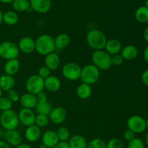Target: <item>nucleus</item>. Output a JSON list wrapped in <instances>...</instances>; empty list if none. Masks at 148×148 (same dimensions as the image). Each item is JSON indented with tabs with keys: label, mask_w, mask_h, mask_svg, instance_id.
Here are the masks:
<instances>
[{
	"label": "nucleus",
	"mask_w": 148,
	"mask_h": 148,
	"mask_svg": "<svg viewBox=\"0 0 148 148\" xmlns=\"http://www.w3.org/2000/svg\"><path fill=\"white\" fill-rule=\"evenodd\" d=\"M35 51L41 56H46L49 53L54 52L55 47L54 38L49 34H42L35 40Z\"/></svg>",
	"instance_id": "f257e3e1"
},
{
	"label": "nucleus",
	"mask_w": 148,
	"mask_h": 148,
	"mask_svg": "<svg viewBox=\"0 0 148 148\" xmlns=\"http://www.w3.org/2000/svg\"><path fill=\"white\" fill-rule=\"evenodd\" d=\"M106 35L101 30L92 29L88 33L86 41L88 46L95 51L103 50L107 41Z\"/></svg>",
	"instance_id": "f03ea898"
},
{
	"label": "nucleus",
	"mask_w": 148,
	"mask_h": 148,
	"mask_svg": "<svg viewBox=\"0 0 148 148\" xmlns=\"http://www.w3.org/2000/svg\"><path fill=\"white\" fill-rule=\"evenodd\" d=\"M92 64L95 65L99 70H108L113 66L111 56L105 50L95 51L92 54Z\"/></svg>",
	"instance_id": "7ed1b4c3"
},
{
	"label": "nucleus",
	"mask_w": 148,
	"mask_h": 148,
	"mask_svg": "<svg viewBox=\"0 0 148 148\" xmlns=\"http://www.w3.org/2000/svg\"><path fill=\"white\" fill-rule=\"evenodd\" d=\"M100 70L92 64H87L81 69L80 79L83 83L93 85L96 83L100 78Z\"/></svg>",
	"instance_id": "20e7f679"
},
{
	"label": "nucleus",
	"mask_w": 148,
	"mask_h": 148,
	"mask_svg": "<svg viewBox=\"0 0 148 148\" xmlns=\"http://www.w3.org/2000/svg\"><path fill=\"white\" fill-rule=\"evenodd\" d=\"M0 124L6 131L16 130L20 124L18 114L12 109L2 111L0 115Z\"/></svg>",
	"instance_id": "39448f33"
},
{
	"label": "nucleus",
	"mask_w": 148,
	"mask_h": 148,
	"mask_svg": "<svg viewBox=\"0 0 148 148\" xmlns=\"http://www.w3.org/2000/svg\"><path fill=\"white\" fill-rule=\"evenodd\" d=\"M20 50L15 43L12 41H3L0 43V57L6 60L17 59Z\"/></svg>",
	"instance_id": "423d86ee"
},
{
	"label": "nucleus",
	"mask_w": 148,
	"mask_h": 148,
	"mask_svg": "<svg viewBox=\"0 0 148 148\" xmlns=\"http://www.w3.org/2000/svg\"><path fill=\"white\" fill-rule=\"evenodd\" d=\"M25 88L27 92L36 95L45 89L44 79L40 77L38 75H31L26 81Z\"/></svg>",
	"instance_id": "0eeeda50"
},
{
	"label": "nucleus",
	"mask_w": 148,
	"mask_h": 148,
	"mask_svg": "<svg viewBox=\"0 0 148 148\" xmlns=\"http://www.w3.org/2000/svg\"><path fill=\"white\" fill-rule=\"evenodd\" d=\"M82 67L75 62H69L64 65L62 72L64 78L69 81H77L80 79Z\"/></svg>",
	"instance_id": "6e6552de"
},
{
	"label": "nucleus",
	"mask_w": 148,
	"mask_h": 148,
	"mask_svg": "<svg viewBox=\"0 0 148 148\" xmlns=\"http://www.w3.org/2000/svg\"><path fill=\"white\" fill-rule=\"evenodd\" d=\"M128 130L134 134H140L145 131V119L138 115H133L128 119L127 121Z\"/></svg>",
	"instance_id": "1a4fd4ad"
},
{
	"label": "nucleus",
	"mask_w": 148,
	"mask_h": 148,
	"mask_svg": "<svg viewBox=\"0 0 148 148\" xmlns=\"http://www.w3.org/2000/svg\"><path fill=\"white\" fill-rule=\"evenodd\" d=\"M18 118L20 123L27 127L35 124L36 114L33 109L22 108L18 113Z\"/></svg>",
	"instance_id": "9d476101"
},
{
	"label": "nucleus",
	"mask_w": 148,
	"mask_h": 148,
	"mask_svg": "<svg viewBox=\"0 0 148 148\" xmlns=\"http://www.w3.org/2000/svg\"><path fill=\"white\" fill-rule=\"evenodd\" d=\"M30 8L41 14L47 13L51 8V0H30Z\"/></svg>",
	"instance_id": "9b49d317"
},
{
	"label": "nucleus",
	"mask_w": 148,
	"mask_h": 148,
	"mask_svg": "<svg viewBox=\"0 0 148 148\" xmlns=\"http://www.w3.org/2000/svg\"><path fill=\"white\" fill-rule=\"evenodd\" d=\"M67 112L63 107H56L52 109L49 114V120L54 124H61L66 120Z\"/></svg>",
	"instance_id": "f8f14e48"
},
{
	"label": "nucleus",
	"mask_w": 148,
	"mask_h": 148,
	"mask_svg": "<svg viewBox=\"0 0 148 148\" xmlns=\"http://www.w3.org/2000/svg\"><path fill=\"white\" fill-rule=\"evenodd\" d=\"M17 46L19 48L20 51L23 53L29 54L33 53L35 51L36 45H35V40H33L31 37L25 36L23 37L19 40Z\"/></svg>",
	"instance_id": "ddd939ff"
},
{
	"label": "nucleus",
	"mask_w": 148,
	"mask_h": 148,
	"mask_svg": "<svg viewBox=\"0 0 148 148\" xmlns=\"http://www.w3.org/2000/svg\"><path fill=\"white\" fill-rule=\"evenodd\" d=\"M5 142L10 147H16L22 143V137L16 130H7L4 132Z\"/></svg>",
	"instance_id": "4468645a"
},
{
	"label": "nucleus",
	"mask_w": 148,
	"mask_h": 148,
	"mask_svg": "<svg viewBox=\"0 0 148 148\" xmlns=\"http://www.w3.org/2000/svg\"><path fill=\"white\" fill-rule=\"evenodd\" d=\"M42 144L49 148L54 147L59 142L56 132L54 130H47L43 133L41 137Z\"/></svg>",
	"instance_id": "2eb2a0df"
},
{
	"label": "nucleus",
	"mask_w": 148,
	"mask_h": 148,
	"mask_svg": "<svg viewBox=\"0 0 148 148\" xmlns=\"http://www.w3.org/2000/svg\"><path fill=\"white\" fill-rule=\"evenodd\" d=\"M41 136V130L40 127L36 124L27 127L25 131V137L29 143H36Z\"/></svg>",
	"instance_id": "dca6fc26"
},
{
	"label": "nucleus",
	"mask_w": 148,
	"mask_h": 148,
	"mask_svg": "<svg viewBox=\"0 0 148 148\" xmlns=\"http://www.w3.org/2000/svg\"><path fill=\"white\" fill-rule=\"evenodd\" d=\"M104 49L108 54L113 56V55L121 53V51L122 49V45L118 39L111 38L107 40Z\"/></svg>",
	"instance_id": "f3484780"
},
{
	"label": "nucleus",
	"mask_w": 148,
	"mask_h": 148,
	"mask_svg": "<svg viewBox=\"0 0 148 148\" xmlns=\"http://www.w3.org/2000/svg\"><path fill=\"white\" fill-rule=\"evenodd\" d=\"M19 101L23 108H28V109L35 108L38 103L36 95L30 92L23 94L22 96H20Z\"/></svg>",
	"instance_id": "a211bd4d"
},
{
	"label": "nucleus",
	"mask_w": 148,
	"mask_h": 148,
	"mask_svg": "<svg viewBox=\"0 0 148 148\" xmlns=\"http://www.w3.org/2000/svg\"><path fill=\"white\" fill-rule=\"evenodd\" d=\"M45 66L51 71H55L60 66V57L55 52L45 56Z\"/></svg>",
	"instance_id": "6ab92c4d"
},
{
	"label": "nucleus",
	"mask_w": 148,
	"mask_h": 148,
	"mask_svg": "<svg viewBox=\"0 0 148 148\" xmlns=\"http://www.w3.org/2000/svg\"><path fill=\"white\" fill-rule=\"evenodd\" d=\"M62 86V82L57 77L50 75L44 79V88L50 92H56Z\"/></svg>",
	"instance_id": "aec40b11"
},
{
	"label": "nucleus",
	"mask_w": 148,
	"mask_h": 148,
	"mask_svg": "<svg viewBox=\"0 0 148 148\" xmlns=\"http://www.w3.org/2000/svg\"><path fill=\"white\" fill-rule=\"evenodd\" d=\"M20 67V61L17 59H10L6 62L4 66V70L6 75L14 76L18 72Z\"/></svg>",
	"instance_id": "412c9836"
},
{
	"label": "nucleus",
	"mask_w": 148,
	"mask_h": 148,
	"mask_svg": "<svg viewBox=\"0 0 148 148\" xmlns=\"http://www.w3.org/2000/svg\"><path fill=\"white\" fill-rule=\"evenodd\" d=\"M120 54L121 55L124 60H133L138 55V49L134 45H127L122 48Z\"/></svg>",
	"instance_id": "4be33fe9"
},
{
	"label": "nucleus",
	"mask_w": 148,
	"mask_h": 148,
	"mask_svg": "<svg viewBox=\"0 0 148 148\" xmlns=\"http://www.w3.org/2000/svg\"><path fill=\"white\" fill-rule=\"evenodd\" d=\"M69 148H87L88 143L85 137L80 134H75L68 140Z\"/></svg>",
	"instance_id": "5701e85b"
},
{
	"label": "nucleus",
	"mask_w": 148,
	"mask_h": 148,
	"mask_svg": "<svg viewBox=\"0 0 148 148\" xmlns=\"http://www.w3.org/2000/svg\"><path fill=\"white\" fill-rule=\"evenodd\" d=\"M15 85V79L14 77L8 75H3L0 77V88L3 91L8 92L12 90Z\"/></svg>",
	"instance_id": "b1692460"
},
{
	"label": "nucleus",
	"mask_w": 148,
	"mask_h": 148,
	"mask_svg": "<svg viewBox=\"0 0 148 148\" xmlns=\"http://www.w3.org/2000/svg\"><path fill=\"white\" fill-rule=\"evenodd\" d=\"M70 37L66 33H60L54 38L55 47L59 50H63L70 44Z\"/></svg>",
	"instance_id": "393cba45"
},
{
	"label": "nucleus",
	"mask_w": 148,
	"mask_h": 148,
	"mask_svg": "<svg viewBox=\"0 0 148 148\" xmlns=\"http://www.w3.org/2000/svg\"><path fill=\"white\" fill-rule=\"evenodd\" d=\"M77 95L82 100H86L90 97L92 94V88L91 85L82 82L77 86L76 90Z\"/></svg>",
	"instance_id": "a878e982"
},
{
	"label": "nucleus",
	"mask_w": 148,
	"mask_h": 148,
	"mask_svg": "<svg viewBox=\"0 0 148 148\" xmlns=\"http://www.w3.org/2000/svg\"><path fill=\"white\" fill-rule=\"evenodd\" d=\"M19 20L18 14L16 12L9 10L3 13V22L7 25H14Z\"/></svg>",
	"instance_id": "bb28decb"
},
{
	"label": "nucleus",
	"mask_w": 148,
	"mask_h": 148,
	"mask_svg": "<svg viewBox=\"0 0 148 148\" xmlns=\"http://www.w3.org/2000/svg\"><path fill=\"white\" fill-rule=\"evenodd\" d=\"M12 6L16 12H23L27 11L30 8V1L29 0H14L12 3Z\"/></svg>",
	"instance_id": "cd10ccee"
},
{
	"label": "nucleus",
	"mask_w": 148,
	"mask_h": 148,
	"mask_svg": "<svg viewBox=\"0 0 148 148\" xmlns=\"http://www.w3.org/2000/svg\"><path fill=\"white\" fill-rule=\"evenodd\" d=\"M52 106L49 101H46L45 103H38L36 105L35 110L37 114H41V115L49 116L51 112Z\"/></svg>",
	"instance_id": "c85d7f7f"
},
{
	"label": "nucleus",
	"mask_w": 148,
	"mask_h": 148,
	"mask_svg": "<svg viewBox=\"0 0 148 148\" xmlns=\"http://www.w3.org/2000/svg\"><path fill=\"white\" fill-rule=\"evenodd\" d=\"M135 18L139 23H146L148 22V8L145 6L138 7L135 12Z\"/></svg>",
	"instance_id": "c756f323"
},
{
	"label": "nucleus",
	"mask_w": 148,
	"mask_h": 148,
	"mask_svg": "<svg viewBox=\"0 0 148 148\" xmlns=\"http://www.w3.org/2000/svg\"><path fill=\"white\" fill-rule=\"evenodd\" d=\"M59 142H68L70 138V132L66 127H61L56 131Z\"/></svg>",
	"instance_id": "7c9ffc66"
},
{
	"label": "nucleus",
	"mask_w": 148,
	"mask_h": 148,
	"mask_svg": "<svg viewBox=\"0 0 148 148\" xmlns=\"http://www.w3.org/2000/svg\"><path fill=\"white\" fill-rule=\"evenodd\" d=\"M49 116L41 115V114H37L36 115V119H35V124L38 127H45L49 124Z\"/></svg>",
	"instance_id": "2f4dec72"
},
{
	"label": "nucleus",
	"mask_w": 148,
	"mask_h": 148,
	"mask_svg": "<svg viewBox=\"0 0 148 148\" xmlns=\"http://www.w3.org/2000/svg\"><path fill=\"white\" fill-rule=\"evenodd\" d=\"M87 148H106V143L101 138H95L88 143Z\"/></svg>",
	"instance_id": "473e14b6"
},
{
	"label": "nucleus",
	"mask_w": 148,
	"mask_h": 148,
	"mask_svg": "<svg viewBox=\"0 0 148 148\" xmlns=\"http://www.w3.org/2000/svg\"><path fill=\"white\" fill-rule=\"evenodd\" d=\"M13 103L7 97L0 98V111H5L12 109Z\"/></svg>",
	"instance_id": "72a5a7b5"
},
{
	"label": "nucleus",
	"mask_w": 148,
	"mask_h": 148,
	"mask_svg": "<svg viewBox=\"0 0 148 148\" xmlns=\"http://www.w3.org/2000/svg\"><path fill=\"white\" fill-rule=\"evenodd\" d=\"M106 148H124V143L120 139L112 138L106 143Z\"/></svg>",
	"instance_id": "f704fd0d"
},
{
	"label": "nucleus",
	"mask_w": 148,
	"mask_h": 148,
	"mask_svg": "<svg viewBox=\"0 0 148 148\" xmlns=\"http://www.w3.org/2000/svg\"><path fill=\"white\" fill-rule=\"evenodd\" d=\"M127 148H145V145L143 140L134 137L132 140L129 142Z\"/></svg>",
	"instance_id": "c9c22d12"
},
{
	"label": "nucleus",
	"mask_w": 148,
	"mask_h": 148,
	"mask_svg": "<svg viewBox=\"0 0 148 148\" xmlns=\"http://www.w3.org/2000/svg\"><path fill=\"white\" fill-rule=\"evenodd\" d=\"M7 98L10 100L12 103H16L20 101V96L19 95L18 92L14 89L10 90V91L7 92Z\"/></svg>",
	"instance_id": "e433bc0d"
},
{
	"label": "nucleus",
	"mask_w": 148,
	"mask_h": 148,
	"mask_svg": "<svg viewBox=\"0 0 148 148\" xmlns=\"http://www.w3.org/2000/svg\"><path fill=\"white\" fill-rule=\"evenodd\" d=\"M51 72V71L44 65V66H42L41 67H40V69H38V75L40 77L43 78V79H45L46 78H47L48 77L50 76Z\"/></svg>",
	"instance_id": "4c0bfd02"
},
{
	"label": "nucleus",
	"mask_w": 148,
	"mask_h": 148,
	"mask_svg": "<svg viewBox=\"0 0 148 148\" xmlns=\"http://www.w3.org/2000/svg\"><path fill=\"white\" fill-rule=\"evenodd\" d=\"M124 61V59L120 53L111 56V62L114 66H119V65L122 64Z\"/></svg>",
	"instance_id": "58836bf2"
},
{
	"label": "nucleus",
	"mask_w": 148,
	"mask_h": 148,
	"mask_svg": "<svg viewBox=\"0 0 148 148\" xmlns=\"http://www.w3.org/2000/svg\"><path fill=\"white\" fill-rule=\"evenodd\" d=\"M36 98H37L38 103H45L48 101V95L45 92L42 91V92H39L38 94L36 95Z\"/></svg>",
	"instance_id": "ea45409f"
},
{
	"label": "nucleus",
	"mask_w": 148,
	"mask_h": 148,
	"mask_svg": "<svg viewBox=\"0 0 148 148\" xmlns=\"http://www.w3.org/2000/svg\"><path fill=\"white\" fill-rule=\"evenodd\" d=\"M134 137H135V134H134L133 132H132L131 130H127L124 132V139L125 140H127V141H131V140H132Z\"/></svg>",
	"instance_id": "a19ab883"
},
{
	"label": "nucleus",
	"mask_w": 148,
	"mask_h": 148,
	"mask_svg": "<svg viewBox=\"0 0 148 148\" xmlns=\"http://www.w3.org/2000/svg\"><path fill=\"white\" fill-rule=\"evenodd\" d=\"M141 79L144 85H145L146 86H148V69L144 71L143 73L142 74Z\"/></svg>",
	"instance_id": "79ce46f5"
},
{
	"label": "nucleus",
	"mask_w": 148,
	"mask_h": 148,
	"mask_svg": "<svg viewBox=\"0 0 148 148\" xmlns=\"http://www.w3.org/2000/svg\"><path fill=\"white\" fill-rule=\"evenodd\" d=\"M52 148H69L67 142H59L56 145Z\"/></svg>",
	"instance_id": "37998d69"
},
{
	"label": "nucleus",
	"mask_w": 148,
	"mask_h": 148,
	"mask_svg": "<svg viewBox=\"0 0 148 148\" xmlns=\"http://www.w3.org/2000/svg\"><path fill=\"white\" fill-rule=\"evenodd\" d=\"M143 58H144L145 61L148 63V46L145 49L144 51H143Z\"/></svg>",
	"instance_id": "c03bdc74"
},
{
	"label": "nucleus",
	"mask_w": 148,
	"mask_h": 148,
	"mask_svg": "<svg viewBox=\"0 0 148 148\" xmlns=\"http://www.w3.org/2000/svg\"><path fill=\"white\" fill-rule=\"evenodd\" d=\"M0 148H11V147L5 141L0 140Z\"/></svg>",
	"instance_id": "a18cd8bd"
},
{
	"label": "nucleus",
	"mask_w": 148,
	"mask_h": 148,
	"mask_svg": "<svg viewBox=\"0 0 148 148\" xmlns=\"http://www.w3.org/2000/svg\"><path fill=\"white\" fill-rule=\"evenodd\" d=\"M143 36H144V38L145 40V41L148 43V26L145 29L144 32H143Z\"/></svg>",
	"instance_id": "49530a36"
},
{
	"label": "nucleus",
	"mask_w": 148,
	"mask_h": 148,
	"mask_svg": "<svg viewBox=\"0 0 148 148\" xmlns=\"http://www.w3.org/2000/svg\"><path fill=\"white\" fill-rule=\"evenodd\" d=\"M15 148H32V147L30 145L25 144V143H21V144L17 146Z\"/></svg>",
	"instance_id": "de8ad7c7"
},
{
	"label": "nucleus",
	"mask_w": 148,
	"mask_h": 148,
	"mask_svg": "<svg viewBox=\"0 0 148 148\" xmlns=\"http://www.w3.org/2000/svg\"><path fill=\"white\" fill-rule=\"evenodd\" d=\"M14 0H0V1L4 4H12Z\"/></svg>",
	"instance_id": "09e8293b"
},
{
	"label": "nucleus",
	"mask_w": 148,
	"mask_h": 148,
	"mask_svg": "<svg viewBox=\"0 0 148 148\" xmlns=\"http://www.w3.org/2000/svg\"><path fill=\"white\" fill-rule=\"evenodd\" d=\"M3 23V12L0 10V25Z\"/></svg>",
	"instance_id": "8fccbe9b"
},
{
	"label": "nucleus",
	"mask_w": 148,
	"mask_h": 148,
	"mask_svg": "<svg viewBox=\"0 0 148 148\" xmlns=\"http://www.w3.org/2000/svg\"><path fill=\"white\" fill-rule=\"evenodd\" d=\"M38 148H49V147H46V145H39L38 147Z\"/></svg>",
	"instance_id": "3c124183"
},
{
	"label": "nucleus",
	"mask_w": 148,
	"mask_h": 148,
	"mask_svg": "<svg viewBox=\"0 0 148 148\" xmlns=\"http://www.w3.org/2000/svg\"><path fill=\"white\" fill-rule=\"evenodd\" d=\"M145 140H146V144H147V146H148V132H147V134H146Z\"/></svg>",
	"instance_id": "603ef678"
},
{
	"label": "nucleus",
	"mask_w": 148,
	"mask_h": 148,
	"mask_svg": "<svg viewBox=\"0 0 148 148\" xmlns=\"http://www.w3.org/2000/svg\"><path fill=\"white\" fill-rule=\"evenodd\" d=\"M145 125H146V129H148V119L145 120Z\"/></svg>",
	"instance_id": "864d4df0"
},
{
	"label": "nucleus",
	"mask_w": 148,
	"mask_h": 148,
	"mask_svg": "<svg viewBox=\"0 0 148 148\" xmlns=\"http://www.w3.org/2000/svg\"><path fill=\"white\" fill-rule=\"evenodd\" d=\"M2 92H3V90H1V88H0V98H1V97H2Z\"/></svg>",
	"instance_id": "5fc2aeb1"
},
{
	"label": "nucleus",
	"mask_w": 148,
	"mask_h": 148,
	"mask_svg": "<svg viewBox=\"0 0 148 148\" xmlns=\"http://www.w3.org/2000/svg\"><path fill=\"white\" fill-rule=\"evenodd\" d=\"M145 6L147 8H148V0H146V1H145Z\"/></svg>",
	"instance_id": "6e6d98bb"
}]
</instances>
